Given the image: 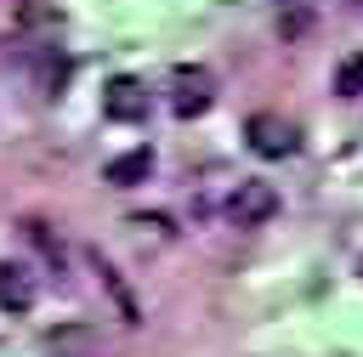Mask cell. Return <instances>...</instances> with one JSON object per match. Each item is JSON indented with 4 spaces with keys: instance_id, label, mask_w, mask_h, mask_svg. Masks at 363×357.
Instances as JSON below:
<instances>
[{
    "instance_id": "obj_1",
    "label": "cell",
    "mask_w": 363,
    "mask_h": 357,
    "mask_svg": "<svg viewBox=\"0 0 363 357\" xmlns=\"http://www.w3.org/2000/svg\"><path fill=\"white\" fill-rule=\"evenodd\" d=\"M210 102H216L210 68H176L170 74V108H176V119H199Z\"/></svg>"
},
{
    "instance_id": "obj_2",
    "label": "cell",
    "mask_w": 363,
    "mask_h": 357,
    "mask_svg": "<svg viewBox=\"0 0 363 357\" xmlns=\"http://www.w3.org/2000/svg\"><path fill=\"white\" fill-rule=\"evenodd\" d=\"M278 210V187L272 181H238V193L227 198V221L233 227H261Z\"/></svg>"
},
{
    "instance_id": "obj_3",
    "label": "cell",
    "mask_w": 363,
    "mask_h": 357,
    "mask_svg": "<svg viewBox=\"0 0 363 357\" xmlns=\"http://www.w3.org/2000/svg\"><path fill=\"white\" fill-rule=\"evenodd\" d=\"M244 136H250V147H255L261 159H289V153H295V125L278 119V113H250Z\"/></svg>"
},
{
    "instance_id": "obj_4",
    "label": "cell",
    "mask_w": 363,
    "mask_h": 357,
    "mask_svg": "<svg viewBox=\"0 0 363 357\" xmlns=\"http://www.w3.org/2000/svg\"><path fill=\"white\" fill-rule=\"evenodd\" d=\"M102 113H108V119H119V125L147 119V85H142V79H130V74L108 79V91H102Z\"/></svg>"
},
{
    "instance_id": "obj_5",
    "label": "cell",
    "mask_w": 363,
    "mask_h": 357,
    "mask_svg": "<svg viewBox=\"0 0 363 357\" xmlns=\"http://www.w3.org/2000/svg\"><path fill=\"white\" fill-rule=\"evenodd\" d=\"M34 272L23 266V261H0V306L6 312H28L34 306Z\"/></svg>"
},
{
    "instance_id": "obj_6",
    "label": "cell",
    "mask_w": 363,
    "mask_h": 357,
    "mask_svg": "<svg viewBox=\"0 0 363 357\" xmlns=\"http://www.w3.org/2000/svg\"><path fill=\"white\" fill-rule=\"evenodd\" d=\"M147 176H153V147H130V153H119V159L102 164V181L108 187H136Z\"/></svg>"
},
{
    "instance_id": "obj_7",
    "label": "cell",
    "mask_w": 363,
    "mask_h": 357,
    "mask_svg": "<svg viewBox=\"0 0 363 357\" xmlns=\"http://www.w3.org/2000/svg\"><path fill=\"white\" fill-rule=\"evenodd\" d=\"M91 266H96V278H102V289L113 295V306H119V323H125V329H136V323H142V306H136V295L125 289V278H119V266H113V261H102V255H91Z\"/></svg>"
},
{
    "instance_id": "obj_8",
    "label": "cell",
    "mask_w": 363,
    "mask_h": 357,
    "mask_svg": "<svg viewBox=\"0 0 363 357\" xmlns=\"http://www.w3.org/2000/svg\"><path fill=\"white\" fill-rule=\"evenodd\" d=\"M312 17H318L312 0H284V6H278V34H284V40H306V34H312Z\"/></svg>"
},
{
    "instance_id": "obj_9",
    "label": "cell",
    "mask_w": 363,
    "mask_h": 357,
    "mask_svg": "<svg viewBox=\"0 0 363 357\" xmlns=\"http://www.w3.org/2000/svg\"><path fill=\"white\" fill-rule=\"evenodd\" d=\"M34 79H40V91H45V96H57V91H62V79H68V57H62L57 45H45V51L34 57Z\"/></svg>"
},
{
    "instance_id": "obj_10",
    "label": "cell",
    "mask_w": 363,
    "mask_h": 357,
    "mask_svg": "<svg viewBox=\"0 0 363 357\" xmlns=\"http://www.w3.org/2000/svg\"><path fill=\"white\" fill-rule=\"evenodd\" d=\"M23 238H28V244H34V249H40V255H45V261H51V266L62 272V238L51 232V221L28 215V221H23Z\"/></svg>"
},
{
    "instance_id": "obj_11",
    "label": "cell",
    "mask_w": 363,
    "mask_h": 357,
    "mask_svg": "<svg viewBox=\"0 0 363 357\" xmlns=\"http://www.w3.org/2000/svg\"><path fill=\"white\" fill-rule=\"evenodd\" d=\"M335 91H340V96H363V51L340 62V79H335Z\"/></svg>"
},
{
    "instance_id": "obj_12",
    "label": "cell",
    "mask_w": 363,
    "mask_h": 357,
    "mask_svg": "<svg viewBox=\"0 0 363 357\" xmlns=\"http://www.w3.org/2000/svg\"><path fill=\"white\" fill-rule=\"evenodd\" d=\"M352 6H357V0H352Z\"/></svg>"
}]
</instances>
